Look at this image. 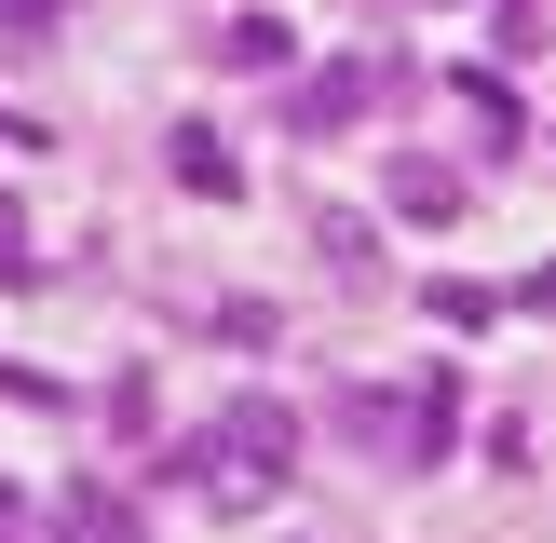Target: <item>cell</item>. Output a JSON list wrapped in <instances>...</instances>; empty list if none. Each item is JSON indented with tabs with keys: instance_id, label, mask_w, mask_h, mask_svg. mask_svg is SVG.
<instances>
[{
	"instance_id": "obj_1",
	"label": "cell",
	"mask_w": 556,
	"mask_h": 543,
	"mask_svg": "<svg viewBox=\"0 0 556 543\" xmlns=\"http://www.w3.org/2000/svg\"><path fill=\"white\" fill-rule=\"evenodd\" d=\"M286 476H299V407H286V394H231V407L177 449V489H204V503H231V516H258Z\"/></svg>"
},
{
	"instance_id": "obj_2",
	"label": "cell",
	"mask_w": 556,
	"mask_h": 543,
	"mask_svg": "<svg viewBox=\"0 0 556 543\" xmlns=\"http://www.w3.org/2000/svg\"><path fill=\"white\" fill-rule=\"evenodd\" d=\"M340 434H353L367 462H394V476H434L448 434H462V380L421 367V394H340Z\"/></svg>"
},
{
	"instance_id": "obj_3",
	"label": "cell",
	"mask_w": 556,
	"mask_h": 543,
	"mask_svg": "<svg viewBox=\"0 0 556 543\" xmlns=\"http://www.w3.org/2000/svg\"><path fill=\"white\" fill-rule=\"evenodd\" d=\"M394 81H407V54H340V68H313V81L286 96V123H299V136H340V123H367Z\"/></svg>"
},
{
	"instance_id": "obj_4",
	"label": "cell",
	"mask_w": 556,
	"mask_h": 543,
	"mask_svg": "<svg viewBox=\"0 0 556 543\" xmlns=\"http://www.w3.org/2000/svg\"><path fill=\"white\" fill-rule=\"evenodd\" d=\"M54 543H150V516H136L123 489H68V503H54Z\"/></svg>"
},
{
	"instance_id": "obj_5",
	"label": "cell",
	"mask_w": 556,
	"mask_h": 543,
	"mask_svg": "<svg viewBox=\"0 0 556 543\" xmlns=\"http://www.w3.org/2000/svg\"><path fill=\"white\" fill-rule=\"evenodd\" d=\"M394 217H407V231H448V217H462V177H448V163H394Z\"/></svg>"
},
{
	"instance_id": "obj_6",
	"label": "cell",
	"mask_w": 556,
	"mask_h": 543,
	"mask_svg": "<svg viewBox=\"0 0 556 543\" xmlns=\"http://www.w3.org/2000/svg\"><path fill=\"white\" fill-rule=\"evenodd\" d=\"M163 163H177V190H204V204H231V190H244V163L217 150L204 123H177V150H163Z\"/></svg>"
},
{
	"instance_id": "obj_7",
	"label": "cell",
	"mask_w": 556,
	"mask_h": 543,
	"mask_svg": "<svg viewBox=\"0 0 556 543\" xmlns=\"http://www.w3.org/2000/svg\"><path fill=\"white\" fill-rule=\"evenodd\" d=\"M0 286H41V231H27L14 190H0Z\"/></svg>"
},
{
	"instance_id": "obj_8",
	"label": "cell",
	"mask_w": 556,
	"mask_h": 543,
	"mask_svg": "<svg viewBox=\"0 0 556 543\" xmlns=\"http://www.w3.org/2000/svg\"><path fill=\"white\" fill-rule=\"evenodd\" d=\"M286 54H299L286 14H231V68H286Z\"/></svg>"
},
{
	"instance_id": "obj_9",
	"label": "cell",
	"mask_w": 556,
	"mask_h": 543,
	"mask_svg": "<svg viewBox=\"0 0 556 543\" xmlns=\"http://www.w3.org/2000/svg\"><path fill=\"white\" fill-rule=\"evenodd\" d=\"M462 109H476L489 136H516V81H503V68H462Z\"/></svg>"
},
{
	"instance_id": "obj_10",
	"label": "cell",
	"mask_w": 556,
	"mask_h": 543,
	"mask_svg": "<svg viewBox=\"0 0 556 543\" xmlns=\"http://www.w3.org/2000/svg\"><path fill=\"white\" fill-rule=\"evenodd\" d=\"M0 394H14V407H54L68 380H41V367H14V353H0Z\"/></svg>"
},
{
	"instance_id": "obj_11",
	"label": "cell",
	"mask_w": 556,
	"mask_h": 543,
	"mask_svg": "<svg viewBox=\"0 0 556 543\" xmlns=\"http://www.w3.org/2000/svg\"><path fill=\"white\" fill-rule=\"evenodd\" d=\"M41 14H54V0H0V27H41Z\"/></svg>"
}]
</instances>
